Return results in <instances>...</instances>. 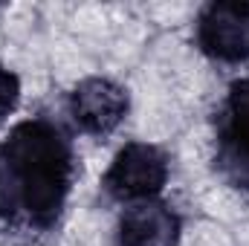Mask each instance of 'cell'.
Returning a JSON list of instances; mask_svg holds the SVG:
<instances>
[{
	"label": "cell",
	"mask_w": 249,
	"mask_h": 246,
	"mask_svg": "<svg viewBox=\"0 0 249 246\" xmlns=\"http://www.w3.org/2000/svg\"><path fill=\"white\" fill-rule=\"evenodd\" d=\"M18 102H20V78L6 64H0V124L15 113Z\"/></svg>",
	"instance_id": "52a82bcc"
},
{
	"label": "cell",
	"mask_w": 249,
	"mask_h": 246,
	"mask_svg": "<svg viewBox=\"0 0 249 246\" xmlns=\"http://www.w3.org/2000/svg\"><path fill=\"white\" fill-rule=\"evenodd\" d=\"M197 47L220 64L249 58V3H206L197 15Z\"/></svg>",
	"instance_id": "5b68a950"
},
{
	"label": "cell",
	"mask_w": 249,
	"mask_h": 246,
	"mask_svg": "<svg viewBox=\"0 0 249 246\" xmlns=\"http://www.w3.org/2000/svg\"><path fill=\"white\" fill-rule=\"evenodd\" d=\"M171 174V159L160 145L151 142H127L122 151L113 157L102 188L107 197L119 203H142L157 200Z\"/></svg>",
	"instance_id": "7a4b0ae2"
},
{
	"label": "cell",
	"mask_w": 249,
	"mask_h": 246,
	"mask_svg": "<svg viewBox=\"0 0 249 246\" xmlns=\"http://www.w3.org/2000/svg\"><path fill=\"white\" fill-rule=\"evenodd\" d=\"M67 110L81 133L105 139L124 122L130 110V93L113 78L90 75L72 87L67 99Z\"/></svg>",
	"instance_id": "277c9868"
},
{
	"label": "cell",
	"mask_w": 249,
	"mask_h": 246,
	"mask_svg": "<svg viewBox=\"0 0 249 246\" xmlns=\"http://www.w3.org/2000/svg\"><path fill=\"white\" fill-rule=\"evenodd\" d=\"M180 238L183 220L160 197L130 203L116 223V246H180Z\"/></svg>",
	"instance_id": "8992f818"
},
{
	"label": "cell",
	"mask_w": 249,
	"mask_h": 246,
	"mask_svg": "<svg viewBox=\"0 0 249 246\" xmlns=\"http://www.w3.org/2000/svg\"><path fill=\"white\" fill-rule=\"evenodd\" d=\"M214 171L232 188L249 191V75L229 84L217 110Z\"/></svg>",
	"instance_id": "3957f363"
},
{
	"label": "cell",
	"mask_w": 249,
	"mask_h": 246,
	"mask_svg": "<svg viewBox=\"0 0 249 246\" xmlns=\"http://www.w3.org/2000/svg\"><path fill=\"white\" fill-rule=\"evenodd\" d=\"M78 159L70 136L44 116L15 124L0 142V223L53 232L75 183Z\"/></svg>",
	"instance_id": "6da1fadb"
}]
</instances>
